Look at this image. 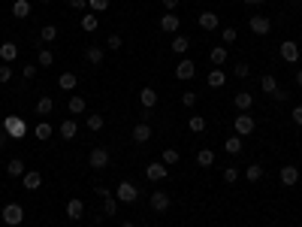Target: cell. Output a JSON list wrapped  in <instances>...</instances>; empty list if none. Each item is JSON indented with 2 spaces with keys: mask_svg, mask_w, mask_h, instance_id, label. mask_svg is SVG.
<instances>
[{
  "mask_svg": "<svg viewBox=\"0 0 302 227\" xmlns=\"http://www.w3.org/2000/svg\"><path fill=\"white\" fill-rule=\"evenodd\" d=\"M67 6H70V9H85L88 0H67Z\"/></svg>",
  "mask_w": 302,
  "mask_h": 227,
  "instance_id": "681fc988",
  "label": "cell"
},
{
  "mask_svg": "<svg viewBox=\"0 0 302 227\" xmlns=\"http://www.w3.org/2000/svg\"><path fill=\"white\" fill-rule=\"evenodd\" d=\"M67 218H73V221H82V218H85V203L73 197V200L67 203Z\"/></svg>",
  "mask_w": 302,
  "mask_h": 227,
  "instance_id": "4fadbf2b",
  "label": "cell"
},
{
  "mask_svg": "<svg viewBox=\"0 0 302 227\" xmlns=\"http://www.w3.org/2000/svg\"><path fill=\"white\" fill-rule=\"evenodd\" d=\"M97 25H100V22H97V12H85V15H82V30H85V33H94Z\"/></svg>",
  "mask_w": 302,
  "mask_h": 227,
  "instance_id": "603a6c76",
  "label": "cell"
},
{
  "mask_svg": "<svg viewBox=\"0 0 302 227\" xmlns=\"http://www.w3.org/2000/svg\"><path fill=\"white\" fill-rule=\"evenodd\" d=\"M88 164H91L94 170H106V167H109V151H106V149H91Z\"/></svg>",
  "mask_w": 302,
  "mask_h": 227,
  "instance_id": "277c9868",
  "label": "cell"
},
{
  "mask_svg": "<svg viewBox=\"0 0 302 227\" xmlns=\"http://www.w3.org/2000/svg\"><path fill=\"white\" fill-rule=\"evenodd\" d=\"M22 76H24V79H33V76H37V67H33V64H27V67L22 70Z\"/></svg>",
  "mask_w": 302,
  "mask_h": 227,
  "instance_id": "f907efd6",
  "label": "cell"
},
{
  "mask_svg": "<svg viewBox=\"0 0 302 227\" xmlns=\"http://www.w3.org/2000/svg\"><path fill=\"white\" fill-rule=\"evenodd\" d=\"M130 136H133V143H139V146H142V143H148V139H151V125H148V121H139V125L133 127V133H130Z\"/></svg>",
  "mask_w": 302,
  "mask_h": 227,
  "instance_id": "30bf717a",
  "label": "cell"
},
{
  "mask_svg": "<svg viewBox=\"0 0 302 227\" xmlns=\"http://www.w3.org/2000/svg\"><path fill=\"white\" fill-rule=\"evenodd\" d=\"M166 173H169V167L161 161V164H148L145 167V176H148V182H163L166 179Z\"/></svg>",
  "mask_w": 302,
  "mask_h": 227,
  "instance_id": "8992f818",
  "label": "cell"
},
{
  "mask_svg": "<svg viewBox=\"0 0 302 227\" xmlns=\"http://www.w3.org/2000/svg\"><path fill=\"white\" fill-rule=\"evenodd\" d=\"M193 76H197V64H193L190 58L179 61V67H175V79H182V82H187V79H193Z\"/></svg>",
  "mask_w": 302,
  "mask_h": 227,
  "instance_id": "3957f363",
  "label": "cell"
},
{
  "mask_svg": "<svg viewBox=\"0 0 302 227\" xmlns=\"http://www.w3.org/2000/svg\"><path fill=\"white\" fill-rule=\"evenodd\" d=\"M55 37H58V27H55V25H46V27L40 30V40H43V43H55Z\"/></svg>",
  "mask_w": 302,
  "mask_h": 227,
  "instance_id": "d590c367",
  "label": "cell"
},
{
  "mask_svg": "<svg viewBox=\"0 0 302 227\" xmlns=\"http://www.w3.org/2000/svg\"><path fill=\"white\" fill-rule=\"evenodd\" d=\"M187 127H190L193 133H203V130H206V118H203V115H190Z\"/></svg>",
  "mask_w": 302,
  "mask_h": 227,
  "instance_id": "8d00e7d4",
  "label": "cell"
},
{
  "mask_svg": "<svg viewBox=\"0 0 302 227\" xmlns=\"http://www.w3.org/2000/svg\"><path fill=\"white\" fill-rule=\"evenodd\" d=\"M296 182H299V167H296V164H284V167H281V185L293 188Z\"/></svg>",
  "mask_w": 302,
  "mask_h": 227,
  "instance_id": "52a82bcc",
  "label": "cell"
},
{
  "mask_svg": "<svg viewBox=\"0 0 302 227\" xmlns=\"http://www.w3.org/2000/svg\"><path fill=\"white\" fill-rule=\"evenodd\" d=\"M260 85H263V91L269 94V97H272V94L278 91V82H275V76H269V73H266V76L260 79Z\"/></svg>",
  "mask_w": 302,
  "mask_h": 227,
  "instance_id": "1f68e13d",
  "label": "cell"
},
{
  "mask_svg": "<svg viewBox=\"0 0 302 227\" xmlns=\"http://www.w3.org/2000/svg\"><path fill=\"white\" fill-rule=\"evenodd\" d=\"M299 3H302V0H299Z\"/></svg>",
  "mask_w": 302,
  "mask_h": 227,
  "instance_id": "91938a15",
  "label": "cell"
},
{
  "mask_svg": "<svg viewBox=\"0 0 302 227\" xmlns=\"http://www.w3.org/2000/svg\"><path fill=\"white\" fill-rule=\"evenodd\" d=\"M233 103H236V109H242V112H248L254 106V97H251V91H239L236 97H233Z\"/></svg>",
  "mask_w": 302,
  "mask_h": 227,
  "instance_id": "ac0fdd59",
  "label": "cell"
},
{
  "mask_svg": "<svg viewBox=\"0 0 302 227\" xmlns=\"http://www.w3.org/2000/svg\"><path fill=\"white\" fill-rule=\"evenodd\" d=\"M88 130H103V115H88Z\"/></svg>",
  "mask_w": 302,
  "mask_h": 227,
  "instance_id": "60d3db41",
  "label": "cell"
},
{
  "mask_svg": "<svg viewBox=\"0 0 302 227\" xmlns=\"http://www.w3.org/2000/svg\"><path fill=\"white\" fill-rule=\"evenodd\" d=\"M6 146V136H3V125H0V149Z\"/></svg>",
  "mask_w": 302,
  "mask_h": 227,
  "instance_id": "db71d44e",
  "label": "cell"
},
{
  "mask_svg": "<svg viewBox=\"0 0 302 227\" xmlns=\"http://www.w3.org/2000/svg\"><path fill=\"white\" fill-rule=\"evenodd\" d=\"M22 182H24V188H27V191H37V188L43 185V176H40L37 170H30V173H24V176H22Z\"/></svg>",
  "mask_w": 302,
  "mask_h": 227,
  "instance_id": "ffe728a7",
  "label": "cell"
},
{
  "mask_svg": "<svg viewBox=\"0 0 302 227\" xmlns=\"http://www.w3.org/2000/svg\"><path fill=\"white\" fill-rule=\"evenodd\" d=\"M163 164H166V167H169V164H179V151L166 149V151H163Z\"/></svg>",
  "mask_w": 302,
  "mask_h": 227,
  "instance_id": "ee69618b",
  "label": "cell"
},
{
  "mask_svg": "<svg viewBox=\"0 0 302 227\" xmlns=\"http://www.w3.org/2000/svg\"><path fill=\"white\" fill-rule=\"evenodd\" d=\"M209 61L215 64V67H221V64L227 61V46H215V49L209 51Z\"/></svg>",
  "mask_w": 302,
  "mask_h": 227,
  "instance_id": "cb8c5ba5",
  "label": "cell"
},
{
  "mask_svg": "<svg viewBox=\"0 0 302 227\" xmlns=\"http://www.w3.org/2000/svg\"><path fill=\"white\" fill-rule=\"evenodd\" d=\"M179 25H182V19H179L175 12H166L163 19H161V30H166V33H175V30H179Z\"/></svg>",
  "mask_w": 302,
  "mask_h": 227,
  "instance_id": "2e32d148",
  "label": "cell"
},
{
  "mask_svg": "<svg viewBox=\"0 0 302 227\" xmlns=\"http://www.w3.org/2000/svg\"><path fill=\"white\" fill-rule=\"evenodd\" d=\"M281 58L287 61V64H296V61H299V46H296L293 40H284V43H281Z\"/></svg>",
  "mask_w": 302,
  "mask_h": 227,
  "instance_id": "ba28073f",
  "label": "cell"
},
{
  "mask_svg": "<svg viewBox=\"0 0 302 227\" xmlns=\"http://www.w3.org/2000/svg\"><path fill=\"white\" fill-rule=\"evenodd\" d=\"M12 15H15V19H27V15H30V3H27V0H15V3H12Z\"/></svg>",
  "mask_w": 302,
  "mask_h": 227,
  "instance_id": "83f0119b",
  "label": "cell"
},
{
  "mask_svg": "<svg viewBox=\"0 0 302 227\" xmlns=\"http://www.w3.org/2000/svg\"><path fill=\"white\" fill-rule=\"evenodd\" d=\"M169 194H166V191H154V194H151V209H154V212H166V209H169Z\"/></svg>",
  "mask_w": 302,
  "mask_h": 227,
  "instance_id": "8fae6325",
  "label": "cell"
},
{
  "mask_svg": "<svg viewBox=\"0 0 302 227\" xmlns=\"http://www.w3.org/2000/svg\"><path fill=\"white\" fill-rule=\"evenodd\" d=\"M121 227H136V224H133V221H124V224H121Z\"/></svg>",
  "mask_w": 302,
  "mask_h": 227,
  "instance_id": "6f0895ef",
  "label": "cell"
},
{
  "mask_svg": "<svg viewBox=\"0 0 302 227\" xmlns=\"http://www.w3.org/2000/svg\"><path fill=\"white\" fill-rule=\"evenodd\" d=\"M70 112L82 115V112H85V97H70Z\"/></svg>",
  "mask_w": 302,
  "mask_h": 227,
  "instance_id": "74e56055",
  "label": "cell"
},
{
  "mask_svg": "<svg viewBox=\"0 0 302 227\" xmlns=\"http://www.w3.org/2000/svg\"><path fill=\"white\" fill-rule=\"evenodd\" d=\"M51 133H55V130H51V125H48V121H40V125L33 127V136H37V139H48Z\"/></svg>",
  "mask_w": 302,
  "mask_h": 227,
  "instance_id": "4dcf8cb0",
  "label": "cell"
},
{
  "mask_svg": "<svg viewBox=\"0 0 302 227\" xmlns=\"http://www.w3.org/2000/svg\"><path fill=\"white\" fill-rule=\"evenodd\" d=\"M197 164L200 167H211V164H215V151H211V149H200L197 151Z\"/></svg>",
  "mask_w": 302,
  "mask_h": 227,
  "instance_id": "f546056e",
  "label": "cell"
},
{
  "mask_svg": "<svg viewBox=\"0 0 302 227\" xmlns=\"http://www.w3.org/2000/svg\"><path fill=\"white\" fill-rule=\"evenodd\" d=\"M163 6H166V12H175V6H179V0H163Z\"/></svg>",
  "mask_w": 302,
  "mask_h": 227,
  "instance_id": "f5cc1de1",
  "label": "cell"
},
{
  "mask_svg": "<svg viewBox=\"0 0 302 227\" xmlns=\"http://www.w3.org/2000/svg\"><path fill=\"white\" fill-rule=\"evenodd\" d=\"M197 22H200V27H203V30H218V27H221V22H218V15H215V12H200V19H197Z\"/></svg>",
  "mask_w": 302,
  "mask_h": 227,
  "instance_id": "5bb4252c",
  "label": "cell"
},
{
  "mask_svg": "<svg viewBox=\"0 0 302 227\" xmlns=\"http://www.w3.org/2000/svg\"><path fill=\"white\" fill-rule=\"evenodd\" d=\"M224 43H236V27H224Z\"/></svg>",
  "mask_w": 302,
  "mask_h": 227,
  "instance_id": "c3c4849f",
  "label": "cell"
},
{
  "mask_svg": "<svg viewBox=\"0 0 302 227\" xmlns=\"http://www.w3.org/2000/svg\"><path fill=\"white\" fill-rule=\"evenodd\" d=\"M224 151H227V154H239V151H242V136H239V133H236V136H227V139H224Z\"/></svg>",
  "mask_w": 302,
  "mask_h": 227,
  "instance_id": "7402d4cb",
  "label": "cell"
},
{
  "mask_svg": "<svg viewBox=\"0 0 302 227\" xmlns=\"http://www.w3.org/2000/svg\"><path fill=\"white\" fill-rule=\"evenodd\" d=\"M296 85L302 88V70H296Z\"/></svg>",
  "mask_w": 302,
  "mask_h": 227,
  "instance_id": "11a10c76",
  "label": "cell"
},
{
  "mask_svg": "<svg viewBox=\"0 0 302 227\" xmlns=\"http://www.w3.org/2000/svg\"><path fill=\"white\" fill-rule=\"evenodd\" d=\"M6 173H9V176H15V179H19V176H24V164H22L19 158H12V161L6 164Z\"/></svg>",
  "mask_w": 302,
  "mask_h": 227,
  "instance_id": "d6a6232c",
  "label": "cell"
},
{
  "mask_svg": "<svg viewBox=\"0 0 302 227\" xmlns=\"http://www.w3.org/2000/svg\"><path fill=\"white\" fill-rule=\"evenodd\" d=\"M3 221H6L9 227H19V224L24 221V209H22L19 203H9V206L3 209Z\"/></svg>",
  "mask_w": 302,
  "mask_h": 227,
  "instance_id": "7a4b0ae2",
  "label": "cell"
},
{
  "mask_svg": "<svg viewBox=\"0 0 302 227\" xmlns=\"http://www.w3.org/2000/svg\"><path fill=\"white\" fill-rule=\"evenodd\" d=\"M88 6H91L94 12H106L109 9V0H88Z\"/></svg>",
  "mask_w": 302,
  "mask_h": 227,
  "instance_id": "b9f144b4",
  "label": "cell"
},
{
  "mask_svg": "<svg viewBox=\"0 0 302 227\" xmlns=\"http://www.w3.org/2000/svg\"><path fill=\"white\" fill-rule=\"evenodd\" d=\"M9 79H12V67L3 64V67H0V82H9Z\"/></svg>",
  "mask_w": 302,
  "mask_h": 227,
  "instance_id": "bcb514c9",
  "label": "cell"
},
{
  "mask_svg": "<svg viewBox=\"0 0 302 227\" xmlns=\"http://www.w3.org/2000/svg\"><path fill=\"white\" fill-rule=\"evenodd\" d=\"M139 100H142V106H145V109H151L154 103H157V91H154V88H142V91H139Z\"/></svg>",
  "mask_w": 302,
  "mask_h": 227,
  "instance_id": "484cf974",
  "label": "cell"
},
{
  "mask_svg": "<svg viewBox=\"0 0 302 227\" xmlns=\"http://www.w3.org/2000/svg\"><path fill=\"white\" fill-rule=\"evenodd\" d=\"M248 25H251V30H254V33H260V37L272 30V22L266 19V15H251V19H248Z\"/></svg>",
  "mask_w": 302,
  "mask_h": 227,
  "instance_id": "9c48e42d",
  "label": "cell"
},
{
  "mask_svg": "<svg viewBox=\"0 0 302 227\" xmlns=\"http://www.w3.org/2000/svg\"><path fill=\"white\" fill-rule=\"evenodd\" d=\"M85 58H88V64H103V46H88L85 49Z\"/></svg>",
  "mask_w": 302,
  "mask_h": 227,
  "instance_id": "44dd1931",
  "label": "cell"
},
{
  "mask_svg": "<svg viewBox=\"0 0 302 227\" xmlns=\"http://www.w3.org/2000/svg\"><path fill=\"white\" fill-rule=\"evenodd\" d=\"M55 112V100L51 97H40L37 100V115H51Z\"/></svg>",
  "mask_w": 302,
  "mask_h": 227,
  "instance_id": "4316f807",
  "label": "cell"
},
{
  "mask_svg": "<svg viewBox=\"0 0 302 227\" xmlns=\"http://www.w3.org/2000/svg\"><path fill=\"white\" fill-rule=\"evenodd\" d=\"M206 82H209V88H224V82H227L224 70H221V67H215V70H211V73L206 76Z\"/></svg>",
  "mask_w": 302,
  "mask_h": 227,
  "instance_id": "d6986e66",
  "label": "cell"
},
{
  "mask_svg": "<svg viewBox=\"0 0 302 227\" xmlns=\"http://www.w3.org/2000/svg\"><path fill=\"white\" fill-rule=\"evenodd\" d=\"M139 197V188L133 185V182H121L118 188H115V200L118 203H133Z\"/></svg>",
  "mask_w": 302,
  "mask_h": 227,
  "instance_id": "6da1fadb",
  "label": "cell"
},
{
  "mask_svg": "<svg viewBox=\"0 0 302 227\" xmlns=\"http://www.w3.org/2000/svg\"><path fill=\"white\" fill-rule=\"evenodd\" d=\"M115 212H118V200H115L112 194H106V197H103V215H106V218H112Z\"/></svg>",
  "mask_w": 302,
  "mask_h": 227,
  "instance_id": "f1b7e54d",
  "label": "cell"
},
{
  "mask_svg": "<svg viewBox=\"0 0 302 227\" xmlns=\"http://www.w3.org/2000/svg\"><path fill=\"white\" fill-rule=\"evenodd\" d=\"M58 85H61V91H73L76 85H79V79H76V73H61Z\"/></svg>",
  "mask_w": 302,
  "mask_h": 227,
  "instance_id": "d4e9b609",
  "label": "cell"
},
{
  "mask_svg": "<svg viewBox=\"0 0 302 227\" xmlns=\"http://www.w3.org/2000/svg\"><path fill=\"white\" fill-rule=\"evenodd\" d=\"M233 73H236V76H239V79H245V76H248V73H251V67H248V64H245V61H242V64H236V70H233Z\"/></svg>",
  "mask_w": 302,
  "mask_h": 227,
  "instance_id": "f6af8a7d",
  "label": "cell"
},
{
  "mask_svg": "<svg viewBox=\"0 0 302 227\" xmlns=\"http://www.w3.org/2000/svg\"><path fill=\"white\" fill-rule=\"evenodd\" d=\"M58 133H61V139H76V133H79V125H76L73 118H67V121H61Z\"/></svg>",
  "mask_w": 302,
  "mask_h": 227,
  "instance_id": "9a60e30c",
  "label": "cell"
},
{
  "mask_svg": "<svg viewBox=\"0 0 302 227\" xmlns=\"http://www.w3.org/2000/svg\"><path fill=\"white\" fill-rule=\"evenodd\" d=\"M0 58H3V64H12L19 58V46L15 43H0Z\"/></svg>",
  "mask_w": 302,
  "mask_h": 227,
  "instance_id": "e0dca14e",
  "label": "cell"
},
{
  "mask_svg": "<svg viewBox=\"0 0 302 227\" xmlns=\"http://www.w3.org/2000/svg\"><path fill=\"white\" fill-rule=\"evenodd\" d=\"M236 133L239 136H248V133H254V118L251 115H236Z\"/></svg>",
  "mask_w": 302,
  "mask_h": 227,
  "instance_id": "7c38bea8",
  "label": "cell"
},
{
  "mask_svg": "<svg viewBox=\"0 0 302 227\" xmlns=\"http://www.w3.org/2000/svg\"><path fill=\"white\" fill-rule=\"evenodd\" d=\"M299 227H302V224H299Z\"/></svg>",
  "mask_w": 302,
  "mask_h": 227,
  "instance_id": "94428289",
  "label": "cell"
},
{
  "mask_svg": "<svg viewBox=\"0 0 302 227\" xmlns=\"http://www.w3.org/2000/svg\"><path fill=\"white\" fill-rule=\"evenodd\" d=\"M245 3H251V6H260V3H266V0H245Z\"/></svg>",
  "mask_w": 302,
  "mask_h": 227,
  "instance_id": "9f6ffc18",
  "label": "cell"
},
{
  "mask_svg": "<svg viewBox=\"0 0 302 227\" xmlns=\"http://www.w3.org/2000/svg\"><path fill=\"white\" fill-rule=\"evenodd\" d=\"M245 176H248V182H260V179H263V167H260V164H248Z\"/></svg>",
  "mask_w": 302,
  "mask_h": 227,
  "instance_id": "836d02e7",
  "label": "cell"
},
{
  "mask_svg": "<svg viewBox=\"0 0 302 227\" xmlns=\"http://www.w3.org/2000/svg\"><path fill=\"white\" fill-rule=\"evenodd\" d=\"M3 127H6V136H24V121L22 118H15V115H6V121H3Z\"/></svg>",
  "mask_w": 302,
  "mask_h": 227,
  "instance_id": "5b68a950",
  "label": "cell"
},
{
  "mask_svg": "<svg viewBox=\"0 0 302 227\" xmlns=\"http://www.w3.org/2000/svg\"><path fill=\"white\" fill-rule=\"evenodd\" d=\"M182 103H185V106H193V103H197V94H193V91H185V94H182Z\"/></svg>",
  "mask_w": 302,
  "mask_h": 227,
  "instance_id": "7dc6e473",
  "label": "cell"
},
{
  "mask_svg": "<svg viewBox=\"0 0 302 227\" xmlns=\"http://www.w3.org/2000/svg\"><path fill=\"white\" fill-rule=\"evenodd\" d=\"M121 46H124V40L118 37V33H112V37H109V40H106V49H112V51H118Z\"/></svg>",
  "mask_w": 302,
  "mask_h": 227,
  "instance_id": "7bdbcfd3",
  "label": "cell"
},
{
  "mask_svg": "<svg viewBox=\"0 0 302 227\" xmlns=\"http://www.w3.org/2000/svg\"><path fill=\"white\" fill-rule=\"evenodd\" d=\"M40 3H51V0H40Z\"/></svg>",
  "mask_w": 302,
  "mask_h": 227,
  "instance_id": "680465c9",
  "label": "cell"
},
{
  "mask_svg": "<svg viewBox=\"0 0 302 227\" xmlns=\"http://www.w3.org/2000/svg\"><path fill=\"white\" fill-rule=\"evenodd\" d=\"M37 64H40V67H51V64H55V55H51L48 49H43V51H40V58H37Z\"/></svg>",
  "mask_w": 302,
  "mask_h": 227,
  "instance_id": "f35d334b",
  "label": "cell"
},
{
  "mask_svg": "<svg viewBox=\"0 0 302 227\" xmlns=\"http://www.w3.org/2000/svg\"><path fill=\"white\" fill-rule=\"evenodd\" d=\"M293 121H296V125L302 127V106H296V109H293Z\"/></svg>",
  "mask_w": 302,
  "mask_h": 227,
  "instance_id": "816d5d0a",
  "label": "cell"
},
{
  "mask_svg": "<svg viewBox=\"0 0 302 227\" xmlns=\"http://www.w3.org/2000/svg\"><path fill=\"white\" fill-rule=\"evenodd\" d=\"M187 49H190V40H187V37H175V40H172V51H175V55H185Z\"/></svg>",
  "mask_w": 302,
  "mask_h": 227,
  "instance_id": "e575fe53",
  "label": "cell"
},
{
  "mask_svg": "<svg viewBox=\"0 0 302 227\" xmlns=\"http://www.w3.org/2000/svg\"><path fill=\"white\" fill-rule=\"evenodd\" d=\"M224 182H227V185L239 182V170H236V167H227V170H224Z\"/></svg>",
  "mask_w": 302,
  "mask_h": 227,
  "instance_id": "ab89813d",
  "label": "cell"
}]
</instances>
